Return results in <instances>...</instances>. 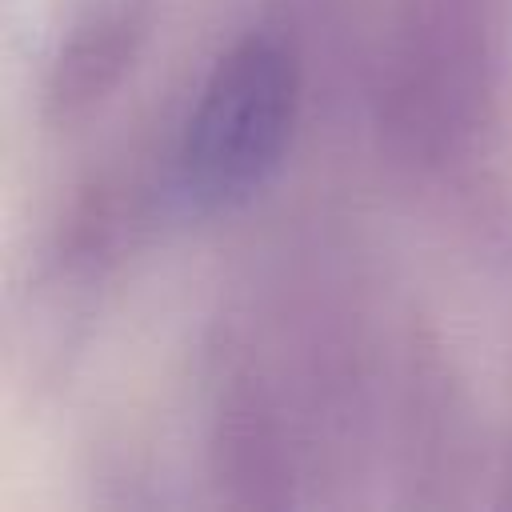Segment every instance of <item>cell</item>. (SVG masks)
<instances>
[{"label": "cell", "instance_id": "cell-1", "mask_svg": "<svg viewBox=\"0 0 512 512\" xmlns=\"http://www.w3.org/2000/svg\"><path fill=\"white\" fill-rule=\"evenodd\" d=\"M300 112V72L280 40L248 36L204 80L180 140V176L200 204L256 192L284 160Z\"/></svg>", "mask_w": 512, "mask_h": 512}, {"label": "cell", "instance_id": "cell-2", "mask_svg": "<svg viewBox=\"0 0 512 512\" xmlns=\"http://www.w3.org/2000/svg\"><path fill=\"white\" fill-rule=\"evenodd\" d=\"M128 60V20L120 16H100L88 28L72 36V44L60 52L56 80H52V100L68 112L76 104H88L100 96L112 76Z\"/></svg>", "mask_w": 512, "mask_h": 512}]
</instances>
